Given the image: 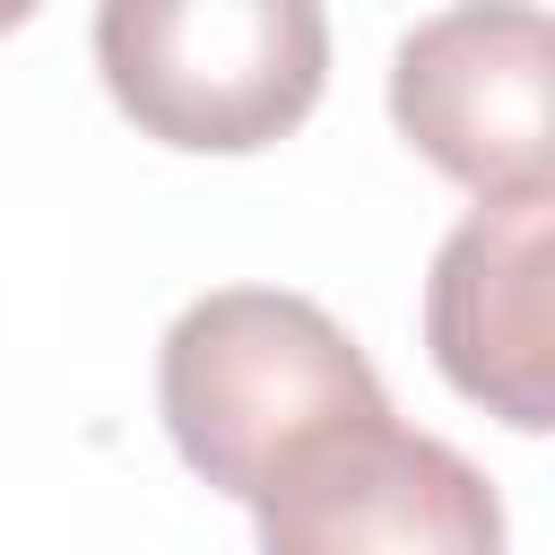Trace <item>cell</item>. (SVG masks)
Masks as SVG:
<instances>
[{"mask_svg": "<svg viewBox=\"0 0 555 555\" xmlns=\"http://www.w3.org/2000/svg\"><path fill=\"white\" fill-rule=\"evenodd\" d=\"M156 399L173 451L234 503H260L321 442L390 416L364 347L304 295L217 286L199 295L156 356Z\"/></svg>", "mask_w": 555, "mask_h": 555, "instance_id": "cell-1", "label": "cell"}, {"mask_svg": "<svg viewBox=\"0 0 555 555\" xmlns=\"http://www.w3.org/2000/svg\"><path fill=\"white\" fill-rule=\"evenodd\" d=\"M95 61L147 139L243 156L312 113L330 26L312 0H104Z\"/></svg>", "mask_w": 555, "mask_h": 555, "instance_id": "cell-2", "label": "cell"}, {"mask_svg": "<svg viewBox=\"0 0 555 555\" xmlns=\"http://www.w3.org/2000/svg\"><path fill=\"white\" fill-rule=\"evenodd\" d=\"M555 35L538 9H442L390 61V113L477 199L555 191Z\"/></svg>", "mask_w": 555, "mask_h": 555, "instance_id": "cell-3", "label": "cell"}, {"mask_svg": "<svg viewBox=\"0 0 555 555\" xmlns=\"http://www.w3.org/2000/svg\"><path fill=\"white\" fill-rule=\"evenodd\" d=\"M260 555H503V503L451 442L373 416L295 460L260 503Z\"/></svg>", "mask_w": 555, "mask_h": 555, "instance_id": "cell-4", "label": "cell"}, {"mask_svg": "<svg viewBox=\"0 0 555 555\" xmlns=\"http://www.w3.org/2000/svg\"><path fill=\"white\" fill-rule=\"evenodd\" d=\"M425 347L503 425H555V191H503L451 225L425 278Z\"/></svg>", "mask_w": 555, "mask_h": 555, "instance_id": "cell-5", "label": "cell"}]
</instances>
